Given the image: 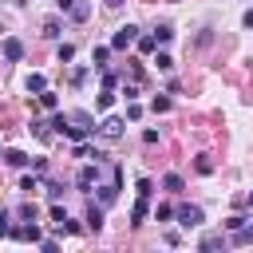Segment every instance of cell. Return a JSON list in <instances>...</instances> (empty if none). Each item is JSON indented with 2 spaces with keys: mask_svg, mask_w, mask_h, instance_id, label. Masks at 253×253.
<instances>
[{
  "mask_svg": "<svg viewBox=\"0 0 253 253\" xmlns=\"http://www.w3.org/2000/svg\"><path fill=\"white\" fill-rule=\"evenodd\" d=\"M221 245H225L221 233H206V237H202V249H221Z\"/></svg>",
  "mask_w": 253,
  "mask_h": 253,
  "instance_id": "19",
  "label": "cell"
},
{
  "mask_svg": "<svg viewBox=\"0 0 253 253\" xmlns=\"http://www.w3.org/2000/svg\"><path fill=\"white\" fill-rule=\"evenodd\" d=\"M95 182H99V162H95V166H83V170L75 174V186H79V190H91Z\"/></svg>",
  "mask_w": 253,
  "mask_h": 253,
  "instance_id": "5",
  "label": "cell"
},
{
  "mask_svg": "<svg viewBox=\"0 0 253 253\" xmlns=\"http://www.w3.org/2000/svg\"><path fill=\"white\" fill-rule=\"evenodd\" d=\"M115 198H119V182L99 186V206H103V210H107V206H115Z\"/></svg>",
  "mask_w": 253,
  "mask_h": 253,
  "instance_id": "6",
  "label": "cell"
},
{
  "mask_svg": "<svg viewBox=\"0 0 253 253\" xmlns=\"http://www.w3.org/2000/svg\"><path fill=\"white\" fill-rule=\"evenodd\" d=\"M134 40H138V28H134V24H123V28L111 36V47H115V51H123V47H130Z\"/></svg>",
  "mask_w": 253,
  "mask_h": 253,
  "instance_id": "1",
  "label": "cell"
},
{
  "mask_svg": "<svg viewBox=\"0 0 253 253\" xmlns=\"http://www.w3.org/2000/svg\"><path fill=\"white\" fill-rule=\"evenodd\" d=\"M111 103H115V95H111V87H103V95H99V99H95V107H99V111H107V107H111Z\"/></svg>",
  "mask_w": 253,
  "mask_h": 253,
  "instance_id": "22",
  "label": "cell"
},
{
  "mask_svg": "<svg viewBox=\"0 0 253 253\" xmlns=\"http://www.w3.org/2000/svg\"><path fill=\"white\" fill-rule=\"evenodd\" d=\"M99 134H103V138H123V119H119V115L103 119V123H99Z\"/></svg>",
  "mask_w": 253,
  "mask_h": 253,
  "instance_id": "4",
  "label": "cell"
},
{
  "mask_svg": "<svg viewBox=\"0 0 253 253\" xmlns=\"http://www.w3.org/2000/svg\"><path fill=\"white\" fill-rule=\"evenodd\" d=\"M150 111H154V115H166V111H170V99H166V95H154V99H150Z\"/></svg>",
  "mask_w": 253,
  "mask_h": 253,
  "instance_id": "17",
  "label": "cell"
},
{
  "mask_svg": "<svg viewBox=\"0 0 253 253\" xmlns=\"http://www.w3.org/2000/svg\"><path fill=\"white\" fill-rule=\"evenodd\" d=\"M87 229H95V233L103 229V206H95V202H91V210H87Z\"/></svg>",
  "mask_w": 253,
  "mask_h": 253,
  "instance_id": "8",
  "label": "cell"
},
{
  "mask_svg": "<svg viewBox=\"0 0 253 253\" xmlns=\"http://www.w3.org/2000/svg\"><path fill=\"white\" fill-rule=\"evenodd\" d=\"M20 190H24V194H36V190H40V174H24V178H20Z\"/></svg>",
  "mask_w": 253,
  "mask_h": 253,
  "instance_id": "12",
  "label": "cell"
},
{
  "mask_svg": "<svg viewBox=\"0 0 253 253\" xmlns=\"http://www.w3.org/2000/svg\"><path fill=\"white\" fill-rule=\"evenodd\" d=\"M0 158H4V154H0Z\"/></svg>",
  "mask_w": 253,
  "mask_h": 253,
  "instance_id": "38",
  "label": "cell"
},
{
  "mask_svg": "<svg viewBox=\"0 0 253 253\" xmlns=\"http://www.w3.org/2000/svg\"><path fill=\"white\" fill-rule=\"evenodd\" d=\"M154 63H158V71H170V67H174V59H170L166 51H158V55H154Z\"/></svg>",
  "mask_w": 253,
  "mask_h": 253,
  "instance_id": "24",
  "label": "cell"
},
{
  "mask_svg": "<svg viewBox=\"0 0 253 253\" xmlns=\"http://www.w3.org/2000/svg\"><path fill=\"white\" fill-rule=\"evenodd\" d=\"M103 4H107V8H119V4H123V0H103Z\"/></svg>",
  "mask_w": 253,
  "mask_h": 253,
  "instance_id": "36",
  "label": "cell"
},
{
  "mask_svg": "<svg viewBox=\"0 0 253 253\" xmlns=\"http://www.w3.org/2000/svg\"><path fill=\"white\" fill-rule=\"evenodd\" d=\"M83 79H87V67H75V71H71V87H79Z\"/></svg>",
  "mask_w": 253,
  "mask_h": 253,
  "instance_id": "31",
  "label": "cell"
},
{
  "mask_svg": "<svg viewBox=\"0 0 253 253\" xmlns=\"http://www.w3.org/2000/svg\"><path fill=\"white\" fill-rule=\"evenodd\" d=\"M241 24H245V28H253V8H249V12L241 16Z\"/></svg>",
  "mask_w": 253,
  "mask_h": 253,
  "instance_id": "35",
  "label": "cell"
},
{
  "mask_svg": "<svg viewBox=\"0 0 253 253\" xmlns=\"http://www.w3.org/2000/svg\"><path fill=\"white\" fill-rule=\"evenodd\" d=\"M150 36H154V43H170V40H174V28H170V24H158Z\"/></svg>",
  "mask_w": 253,
  "mask_h": 253,
  "instance_id": "10",
  "label": "cell"
},
{
  "mask_svg": "<svg viewBox=\"0 0 253 253\" xmlns=\"http://www.w3.org/2000/svg\"><path fill=\"white\" fill-rule=\"evenodd\" d=\"M174 217H178V225H182V229L202 225V210H198V206H178V210H174Z\"/></svg>",
  "mask_w": 253,
  "mask_h": 253,
  "instance_id": "2",
  "label": "cell"
},
{
  "mask_svg": "<svg viewBox=\"0 0 253 253\" xmlns=\"http://www.w3.org/2000/svg\"><path fill=\"white\" fill-rule=\"evenodd\" d=\"M0 51H4V59H8V63H16V59H24V43H20L16 36H8V40L0 43Z\"/></svg>",
  "mask_w": 253,
  "mask_h": 253,
  "instance_id": "3",
  "label": "cell"
},
{
  "mask_svg": "<svg viewBox=\"0 0 253 253\" xmlns=\"http://www.w3.org/2000/svg\"><path fill=\"white\" fill-rule=\"evenodd\" d=\"M233 245H253V225H249V221L233 229Z\"/></svg>",
  "mask_w": 253,
  "mask_h": 253,
  "instance_id": "9",
  "label": "cell"
},
{
  "mask_svg": "<svg viewBox=\"0 0 253 253\" xmlns=\"http://www.w3.org/2000/svg\"><path fill=\"white\" fill-rule=\"evenodd\" d=\"M107 59H111V47H95V51H91V63H95V67H107Z\"/></svg>",
  "mask_w": 253,
  "mask_h": 253,
  "instance_id": "15",
  "label": "cell"
},
{
  "mask_svg": "<svg viewBox=\"0 0 253 253\" xmlns=\"http://www.w3.org/2000/svg\"><path fill=\"white\" fill-rule=\"evenodd\" d=\"M142 217H146V198L134 202V210H130V225H142Z\"/></svg>",
  "mask_w": 253,
  "mask_h": 253,
  "instance_id": "13",
  "label": "cell"
},
{
  "mask_svg": "<svg viewBox=\"0 0 253 253\" xmlns=\"http://www.w3.org/2000/svg\"><path fill=\"white\" fill-rule=\"evenodd\" d=\"M4 162H8V166H28L32 158H28L24 150H4Z\"/></svg>",
  "mask_w": 253,
  "mask_h": 253,
  "instance_id": "11",
  "label": "cell"
},
{
  "mask_svg": "<svg viewBox=\"0 0 253 253\" xmlns=\"http://www.w3.org/2000/svg\"><path fill=\"white\" fill-rule=\"evenodd\" d=\"M134 43H138V51H154V47H158V43H154V36H138Z\"/></svg>",
  "mask_w": 253,
  "mask_h": 253,
  "instance_id": "23",
  "label": "cell"
},
{
  "mask_svg": "<svg viewBox=\"0 0 253 253\" xmlns=\"http://www.w3.org/2000/svg\"><path fill=\"white\" fill-rule=\"evenodd\" d=\"M210 170H213V162H210V158L202 154V158H198V174H210Z\"/></svg>",
  "mask_w": 253,
  "mask_h": 253,
  "instance_id": "32",
  "label": "cell"
},
{
  "mask_svg": "<svg viewBox=\"0 0 253 253\" xmlns=\"http://www.w3.org/2000/svg\"><path fill=\"white\" fill-rule=\"evenodd\" d=\"M43 36H47V40H59V20H55V16L43 20Z\"/></svg>",
  "mask_w": 253,
  "mask_h": 253,
  "instance_id": "20",
  "label": "cell"
},
{
  "mask_svg": "<svg viewBox=\"0 0 253 253\" xmlns=\"http://www.w3.org/2000/svg\"><path fill=\"white\" fill-rule=\"evenodd\" d=\"M51 221H55V225H63V221H67V210H63V206H55V202H51Z\"/></svg>",
  "mask_w": 253,
  "mask_h": 253,
  "instance_id": "27",
  "label": "cell"
},
{
  "mask_svg": "<svg viewBox=\"0 0 253 253\" xmlns=\"http://www.w3.org/2000/svg\"><path fill=\"white\" fill-rule=\"evenodd\" d=\"M55 4H59V12H71L75 8V0H55Z\"/></svg>",
  "mask_w": 253,
  "mask_h": 253,
  "instance_id": "34",
  "label": "cell"
},
{
  "mask_svg": "<svg viewBox=\"0 0 253 253\" xmlns=\"http://www.w3.org/2000/svg\"><path fill=\"white\" fill-rule=\"evenodd\" d=\"M8 237H20V241H40V225L32 221V225H16Z\"/></svg>",
  "mask_w": 253,
  "mask_h": 253,
  "instance_id": "7",
  "label": "cell"
},
{
  "mask_svg": "<svg viewBox=\"0 0 253 253\" xmlns=\"http://www.w3.org/2000/svg\"><path fill=\"white\" fill-rule=\"evenodd\" d=\"M237 225H245V217H241V213H233V217H229V221H225V229H229V233H233V229H237Z\"/></svg>",
  "mask_w": 253,
  "mask_h": 253,
  "instance_id": "33",
  "label": "cell"
},
{
  "mask_svg": "<svg viewBox=\"0 0 253 253\" xmlns=\"http://www.w3.org/2000/svg\"><path fill=\"white\" fill-rule=\"evenodd\" d=\"M170 217H174L170 206H158V210H154V221H170Z\"/></svg>",
  "mask_w": 253,
  "mask_h": 253,
  "instance_id": "30",
  "label": "cell"
},
{
  "mask_svg": "<svg viewBox=\"0 0 253 253\" xmlns=\"http://www.w3.org/2000/svg\"><path fill=\"white\" fill-rule=\"evenodd\" d=\"M249 202H253V194H249Z\"/></svg>",
  "mask_w": 253,
  "mask_h": 253,
  "instance_id": "37",
  "label": "cell"
},
{
  "mask_svg": "<svg viewBox=\"0 0 253 253\" xmlns=\"http://www.w3.org/2000/svg\"><path fill=\"white\" fill-rule=\"evenodd\" d=\"M67 59H75V47L71 43H59V63H67Z\"/></svg>",
  "mask_w": 253,
  "mask_h": 253,
  "instance_id": "29",
  "label": "cell"
},
{
  "mask_svg": "<svg viewBox=\"0 0 253 253\" xmlns=\"http://www.w3.org/2000/svg\"><path fill=\"white\" fill-rule=\"evenodd\" d=\"M154 194V182L150 178H138V198H150Z\"/></svg>",
  "mask_w": 253,
  "mask_h": 253,
  "instance_id": "26",
  "label": "cell"
},
{
  "mask_svg": "<svg viewBox=\"0 0 253 253\" xmlns=\"http://www.w3.org/2000/svg\"><path fill=\"white\" fill-rule=\"evenodd\" d=\"M28 130H32L36 138H51V126H47V123H40V119H36V123H32Z\"/></svg>",
  "mask_w": 253,
  "mask_h": 253,
  "instance_id": "21",
  "label": "cell"
},
{
  "mask_svg": "<svg viewBox=\"0 0 253 253\" xmlns=\"http://www.w3.org/2000/svg\"><path fill=\"white\" fill-rule=\"evenodd\" d=\"M40 107H43V111H55V107H59V99H55V95L43 87V91H40Z\"/></svg>",
  "mask_w": 253,
  "mask_h": 253,
  "instance_id": "16",
  "label": "cell"
},
{
  "mask_svg": "<svg viewBox=\"0 0 253 253\" xmlns=\"http://www.w3.org/2000/svg\"><path fill=\"white\" fill-rule=\"evenodd\" d=\"M87 16H91V4H83V0H75V8H71V20H79V24H83Z\"/></svg>",
  "mask_w": 253,
  "mask_h": 253,
  "instance_id": "14",
  "label": "cell"
},
{
  "mask_svg": "<svg viewBox=\"0 0 253 253\" xmlns=\"http://www.w3.org/2000/svg\"><path fill=\"white\" fill-rule=\"evenodd\" d=\"M43 87H47V83H43V75H28V91H36V95H40Z\"/></svg>",
  "mask_w": 253,
  "mask_h": 253,
  "instance_id": "25",
  "label": "cell"
},
{
  "mask_svg": "<svg viewBox=\"0 0 253 253\" xmlns=\"http://www.w3.org/2000/svg\"><path fill=\"white\" fill-rule=\"evenodd\" d=\"M162 186H166L170 194H178V190H182L186 182H182V174H166V178H162Z\"/></svg>",
  "mask_w": 253,
  "mask_h": 253,
  "instance_id": "18",
  "label": "cell"
},
{
  "mask_svg": "<svg viewBox=\"0 0 253 253\" xmlns=\"http://www.w3.org/2000/svg\"><path fill=\"white\" fill-rule=\"evenodd\" d=\"M8 221H12V213H8V210H0V237H8V233H12V225H8Z\"/></svg>",
  "mask_w": 253,
  "mask_h": 253,
  "instance_id": "28",
  "label": "cell"
}]
</instances>
